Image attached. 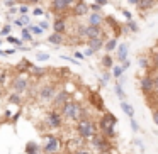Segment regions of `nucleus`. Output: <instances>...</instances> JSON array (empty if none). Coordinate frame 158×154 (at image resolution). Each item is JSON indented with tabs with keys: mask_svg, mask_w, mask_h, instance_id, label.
<instances>
[{
	"mask_svg": "<svg viewBox=\"0 0 158 154\" xmlns=\"http://www.w3.org/2000/svg\"><path fill=\"white\" fill-rule=\"evenodd\" d=\"M14 24L15 26H17V27H27V26H29V17H27V15H21V17H19V19H15V21H14Z\"/></svg>",
	"mask_w": 158,
	"mask_h": 154,
	"instance_id": "27",
	"label": "nucleus"
},
{
	"mask_svg": "<svg viewBox=\"0 0 158 154\" xmlns=\"http://www.w3.org/2000/svg\"><path fill=\"white\" fill-rule=\"evenodd\" d=\"M22 93H17V92H12L9 95V103H21L22 102Z\"/></svg>",
	"mask_w": 158,
	"mask_h": 154,
	"instance_id": "31",
	"label": "nucleus"
},
{
	"mask_svg": "<svg viewBox=\"0 0 158 154\" xmlns=\"http://www.w3.org/2000/svg\"><path fill=\"white\" fill-rule=\"evenodd\" d=\"M0 97H2V90H0Z\"/></svg>",
	"mask_w": 158,
	"mask_h": 154,
	"instance_id": "60",
	"label": "nucleus"
},
{
	"mask_svg": "<svg viewBox=\"0 0 158 154\" xmlns=\"http://www.w3.org/2000/svg\"><path fill=\"white\" fill-rule=\"evenodd\" d=\"M89 102H90V105H94L97 110H104V98L100 97L99 92H90L89 93Z\"/></svg>",
	"mask_w": 158,
	"mask_h": 154,
	"instance_id": "14",
	"label": "nucleus"
},
{
	"mask_svg": "<svg viewBox=\"0 0 158 154\" xmlns=\"http://www.w3.org/2000/svg\"><path fill=\"white\" fill-rule=\"evenodd\" d=\"M102 38L104 41H107V38L104 36V31L100 26H90L87 24V39H99Z\"/></svg>",
	"mask_w": 158,
	"mask_h": 154,
	"instance_id": "12",
	"label": "nucleus"
},
{
	"mask_svg": "<svg viewBox=\"0 0 158 154\" xmlns=\"http://www.w3.org/2000/svg\"><path fill=\"white\" fill-rule=\"evenodd\" d=\"M12 32V27L9 24H5L4 27H2V31H0V36H9Z\"/></svg>",
	"mask_w": 158,
	"mask_h": 154,
	"instance_id": "40",
	"label": "nucleus"
},
{
	"mask_svg": "<svg viewBox=\"0 0 158 154\" xmlns=\"http://www.w3.org/2000/svg\"><path fill=\"white\" fill-rule=\"evenodd\" d=\"M63 115H61V112H60L58 109H53V110H49L48 113H46V119H44V122H46V125L49 127V129H60V127L63 125Z\"/></svg>",
	"mask_w": 158,
	"mask_h": 154,
	"instance_id": "5",
	"label": "nucleus"
},
{
	"mask_svg": "<svg viewBox=\"0 0 158 154\" xmlns=\"http://www.w3.org/2000/svg\"><path fill=\"white\" fill-rule=\"evenodd\" d=\"M151 63H153L155 66H158V46L151 49Z\"/></svg>",
	"mask_w": 158,
	"mask_h": 154,
	"instance_id": "35",
	"label": "nucleus"
},
{
	"mask_svg": "<svg viewBox=\"0 0 158 154\" xmlns=\"http://www.w3.org/2000/svg\"><path fill=\"white\" fill-rule=\"evenodd\" d=\"M36 59H38V61H48L49 54L48 53H38V54H36Z\"/></svg>",
	"mask_w": 158,
	"mask_h": 154,
	"instance_id": "39",
	"label": "nucleus"
},
{
	"mask_svg": "<svg viewBox=\"0 0 158 154\" xmlns=\"http://www.w3.org/2000/svg\"><path fill=\"white\" fill-rule=\"evenodd\" d=\"M31 71H32V75H36V78H43V76L48 73V69H46V68H39V66H32Z\"/></svg>",
	"mask_w": 158,
	"mask_h": 154,
	"instance_id": "29",
	"label": "nucleus"
},
{
	"mask_svg": "<svg viewBox=\"0 0 158 154\" xmlns=\"http://www.w3.org/2000/svg\"><path fill=\"white\" fill-rule=\"evenodd\" d=\"M87 42H89V48H92L94 51L97 53V51H100V49L104 48V42L106 41H104L102 38H99V39H87Z\"/></svg>",
	"mask_w": 158,
	"mask_h": 154,
	"instance_id": "20",
	"label": "nucleus"
},
{
	"mask_svg": "<svg viewBox=\"0 0 158 154\" xmlns=\"http://www.w3.org/2000/svg\"><path fill=\"white\" fill-rule=\"evenodd\" d=\"M123 15L127 19V21H133V14H131L129 10H123Z\"/></svg>",
	"mask_w": 158,
	"mask_h": 154,
	"instance_id": "47",
	"label": "nucleus"
},
{
	"mask_svg": "<svg viewBox=\"0 0 158 154\" xmlns=\"http://www.w3.org/2000/svg\"><path fill=\"white\" fill-rule=\"evenodd\" d=\"M116 124H117V117L110 112H104V115L99 119V130L109 139L116 137Z\"/></svg>",
	"mask_w": 158,
	"mask_h": 154,
	"instance_id": "3",
	"label": "nucleus"
},
{
	"mask_svg": "<svg viewBox=\"0 0 158 154\" xmlns=\"http://www.w3.org/2000/svg\"><path fill=\"white\" fill-rule=\"evenodd\" d=\"M106 154H109V152H106Z\"/></svg>",
	"mask_w": 158,
	"mask_h": 154,
	"instance_id": "62",
	"label": "nucleus"
},
{
	"mask_svg": "<svg viewBox=\"0 0 158 154\" xmlns=\"http://www.w3.org/2000/svg\"><path fill=\"white\" fill-rule=\"evenodd\" d=\"M29 88V80L26 78L24 75H19L12 80V90L17 93H24L26 90Z\"/></svg>",
	"mask_w": 158,
	"mask_h": 154,
	"instance_id": "11",
	"label": "nucleus"
},
{
	"mask_svg": "<svg viewBox=\"0 0 158 154\" xmlns=\"http://www.w3.org/2000/svg\"><path fill=\"white\" fill-rule=\"evenodd\" d=\"M55 95H56V86L53 85V83H46V85L41 86V88H38V97H39V100H41L43 103L53 102Z\"/></svg>",
	"mask_w": 158,
	"mask_h": 154,
	"instance_id": "6",
	"label": "nucleus"
},
{
	"mask_svg": "<svg viewBox=\"0 0 158 154\" xmlns=\"http://www.w3.org/2000/svg\"><path fill=\"white\" fill-rule=\"evenodd\" d=\"M153 122H155V125L158 127V110H153Z\"/></svg>",
	"mask_w": 158,
	"mask_h": 154,
	"instance_id": "49",
	"label": "nucleus"
},
{
	"mask_svg": "<svg viewBox=\"0 0 158 154\" xmlns=\"http://www.w3.org/2000/svg\"><path fill=\"white\" fill-rule=\"evenodd\" d=\"M102 66H104V68H110V69H112L114 59H112V56H110V53H106V54H104V58H102Z\"/></svg>",
	"mask_w": 158,
	"mask_h": 154,
	"instance_id": "25",
	"label": "nucleus"
},
{
	"mask_svg": "<svg viewBox=\"0 0 158 154\" xmlns=\"http://www.w3.org/2000/svg\"><path fill=\"white\" fill-rule=\"evenodd\" d=\"M90 144L94 146V149L95 151H99L100 154H106V152H109L110 151V147H112V144H110V140H109V137H106L102 132H97L95 136L90 139Z\"/></svg>",
	"mask_w": 158,
	"mask_h": 154,
	"instance_id": "4",
	"label": "nucleus"
},
{
	"mask_svg": "<svg viewBox=\"0 0 158 154\" xmlns=\"http://www.w3.org/2000/svg\"><path fill=\"white\" fill-rule=\"evenodd\" d=\"M60 149H61V140H60L56 136H53V134L46 136L43 151H44L46 154H56V152H60Z\"/></svg>",
	"mask_w": 158,
	"mask_h": 154,
	"instance_id": "7",
	"label": "nucleus"
},
{
	"mask_svg": "<svg viewBox=\"0 0 158 154\" xmlns=\"http://www.w3.org/2000/svg\"><path fill=\"white\" fill-rule=\"evenodd\" d=\"M124 75V69H123V66H119V65H117V66H112V76H114V78H121V76H123Z\"/></svg>",
	"mask_w": 158,
	"mask_h": 154,
	"instance_id": "33",
	"label": "nucleus"
},
{
	"mask_svg": "<svg viewBox=\"0 0 158 154\" xmlns=\"http://www.w3.org/2000/svg\"><path fill=\"white\" fill-rule=\"evenodd\" d=\"M94 2H95V4H99V5H107V0H94Z\"/></svg>",
	"mask_w": 158,
	"mask_h": 154,
	"instance_id": "56",
	"label": "nucleus"
},
{
	"mask_svg": "<svg viewBox=\"0 0 158 154\" xmlns=\"http://www.w3.org/2000/svg\"><path fill=\"white\" fill-rule=\"evenodd\" d=\"M68 100H72V95H70L66 90H60V92H56V95H55V98H53V109H61L63 105H65Z\"/></svg>",
	"mask_w": 158,
	"mask_h": 154,
	"instance_id": "10",
	"label": "nucleus"
},
{
	"mask_svg": "<svg viewBox=\"0 0 158 154\" xmlns=\"http://www.w3.org/2000/svg\"><path fill=\"white\" fill-rule=\"evenodd\" d=\"M73 154H92L90 151H85V149H78V151H75Z\"/></svg>",
	"mask_w": 158,
	"mask_h": 154,
	"instance_id": "53",
	"label": "nucleus"
},
{
	"mask_svg": "<svg viewBox=\"0 0 158 154\" xmlns=\"http://www.w3.org/2000/svg\"><path fill=\"white\" fill-rule=\"evenodd\" d=\"M0 44H2V39H0Z\"/></svg>",
	"mask_w": 158,
	"mask_h": 154,
	"instance_id": "61",
	"label": "nucleus"
},
{
	"mask_svg": "<svg viewBox=\"0 0 158 154\" xmlns=\"http://www.w3.org/2000/svg\"><path fill=\"white\" fill-rule=\"evenodd\" d=\"M89 24L90 26H100V27H102V26L106 24V17H104L100 12H92V14L89 15Z\"/></svg>",
	"mask_w": 158,
	"mask_h": 154,
	"instance_id": "15",
	"label": "nucleus"
},
{
	"mask_svg": "<svg viewBox=\"0 0 158 154\" xmlns=\"http://www.w3.org/2000/svg\"><path fill=\"white\" fill-rule=\"evenodd\" d=\"M32 15H34V17H41V15H44V10H43L41 7H34L32 9Z\"/></svg>",
	"mask_w": 158,
	"mask_h": 154,
	"instance_id": "43",
	"label": "nucleus"
},
{
	"mask_svg": "<svg viewBox=\"0 0 158 154\" xmlns=\"http://www.w3.org/2000/svg\"><path fill=\"white\" fill-rule=\"evenodd\" d=\"M126 26H127V29H129L133 34H136V32H139V27H138V24L134 21H127L126 22Z\"/></svg>",
	"mask_w": 158,
	"mask_h": 154,
	"instance_id": "34",
	"label": "nucleus"
},
{
	"mask_svg": "<svg viewBox=\"0 0 158 154\" xmlns=\"http://www.w3.org/2000/svg\"><path fill=\"white\" fill-rule=\"evenodd\" d=\"M31 68H32V65H31V61H27V59H22V61L19 63V66H17L19 71H27V69H31Z\"/></svg>",
	"mask_w": 158,
	"mask_h": 154,
	"instance_id": "32",
	"label": "nucleus"
},
{
	"mask_svg": "<svg viewBox=\"0 0 158 154\" xmlns=\"http://www.w3.org/2000/svg\"><path fill=\"white\" fill-rule=\"evenodd\" d=\"M89 10H90V5L83 0H77L72 5V15H75V17H83V15L89 14Z\"/></svg>",
	"mask_w": 158,
	"mask_h": 154,
	"instance_id": "9",
	"label": "nucleus"
},
{
	"mask_svg": "<svg viewBox=\"0 0 158 154\" xmlns=\"http://www.w3.org/2000/svg\"><path fill=\"white\" fill-rule=\"evenodd\" d=\"M138 63H139V66H141V68H144V69L150 68V59H148V58H143V56H141V58L138 59Z\"/></svg>",
	"mask_w": 158,
	"mask_h": 154,
	"instance_id": "36",
	"label": "nucleus"
},
{
	"mask_svg": "<svg viewBox=\"0 0 158 154\" xmlns=\"http://www.w3.org/2000/svg\"><path fill=\"white\" fill-rule=\"evenodd\" d=\"M97 132H99V125H97L92 119H89V117H82V119L77 122V134H78L82 139L90 140Z\"/></svg>",
	"mask_w": 158,
	"mask_h": 154,
	"instance_id": "2",
	"label": "nucleus"
},
{
	"mask_svg": "<svg viewBox=\"0 0 158 154\" xmlns=\"http://www.w3.org/2000/svg\"><path fill=\"white\" fill-rule=\"evenodd\" d=\"M41 151H43V146H39L34 140H29L26 144V154H41Z\"/></svg>",
	"mask_w": 158,
	"mask_h": 154,
	"instance_id": "18",
	"label": "nucleus"
},
{
	"mask_svg": "<svg viewBox=\"0 0 158 154\" xmlns=\"http://www.w3.org/2000/svg\"><path fill=\"white\" fill-rule=\"evenodd\" d=\"M39 26H41V29H44V31H46V29L49 27V24H48V22H46V21H41V22H39Z\"/></svg>",
	"mask_w": 158,
	"mask_h": 154,
	"instance_id": "52",
	"label": "nucleus"
},
{
	"mask_svg": "<svg viewBox=\"0 0 158 154\" xmlns=\"http://www.w3.org/2000/svg\"><path fill=\"white\" fill-rule=\"evenodd\" d=\"M90 10H92V12H100V10H102V5H99V4L94 2V4L90 5Z\"/></svg>",
	"mask_w": 158,
	"mask_h": 154,
	"instance_id": "44",
	"label": "nucleus"
},
{
	"mask_svg": "<svg viewBox=\"0 0 158 154\" xmlns=\"http://www.w3.org/2000/svg\"><path fill=\"white\" fill-rule=\"evenodd\" d=\"M77 38L87 39V26H83V24H77Z\"/></svg>",
	"mask_w": 158,
	"mask_h": 154,
	"instance_id": "30",
	"label": "nucleus"
},
{
	"mask_svg": "<svg viewBox=\"0 0 158 154\" xmlns=\"http://www.w3.org/2000/svg\"><path fill=\"white\" fill-rule=\"evenodd\" d=\"M72 7V5L66 2V0H51V10L55 12L56 15H61L65 14L68 9Z\"/></svg>",
	"mask_w": 158,
	"mask_h": 154,
	"instance_id": "13",
	"label": "nucleus"
},
{
	"mask_svg": "<svg viewBox=\"0 0 158 154\" xmlns=\"http://www.w3.org/2000/svg\"><path fill=\"white\" fill-rule=\"evenodd\" d=\"M156 4H158V0H139L136 7L139 9V10H150V9H153Z\"/></svg>",
	"mask_w": 158,
	"mask_h": 154,
	"instance_id": "19",
	"label": "nucleus"
},
{
	"mask_svg": "<svg viewBox=\"0 0 158 154\" xmlns=\"http://www.w3.org/2000/svg\"><path fill=\"white\" fill-rule=\"evenodd\" d=\"M133 144H136L138 149H139L141 152H144V142H143L141 139H133Z\"/></svg>",
	"mask_w": 158,
	"mask_h": 154,
	"instance_id": "42",
	"label": "nucleus"
},
{
	"mask_svg": "<svg viewBox=\"0 0 158 154\" xmlns=\"http://www.w3.org/2000/svg\"><path fill=\"white\" fill-rule=\"evenodd\" d=\"M116 49H117V39L116 38H110L104 42V51L106 53H112V51H116Z\"/></svg>",
	"mask_w": 158,
	"mask_h": 154,
	"instance_id": "22",
	"label": "nucleus"
},
{
	"mask_svg": "<svg viewBox=\"0 0 158 154\" xmlns=\"http://www.w3.org/2000/svg\"><path fill=\"white\" fill-rule=\"evenodd\" d=\"M53 31L60 32V34H65V31H66V21L61 17V15H56L55 22H53Z\"/></svg>",
	"mask_w": 158,
	"mask_h": 154,
	"instance_id": "17",
	"label": "nucleus"
},
{
	"mask_svg": "<svg viewBox=\"0 0 158 154\" xmlns=\"http://www.w3.org/2000/svg\"><path fill=\"white\" fill-rule=\"evenodd\" d=\"M0 56H4V51H2V49H0Z\"/></svg>",
	"mask_w": 158,
	"mask_h": 154,
	"instance_id": "59",
	"label": "nucleus"
},
{
	"mask_svg": "<svg viewBox=\"0 0 158 154\" xmlns=\"http://www.w3.org/2000/svg\"><path fill=\"white\" fill-rule=\"evenodd\" d=\"M138 2H139V0H127V4L129 5H138Z\"/></svg>",
	"mask_w": 158,
	"mask_h": 154,
	"instance_id": "57",
	"label": "nucleus"
},
{
	"mask_svg": "<svg viewBox=\"0 0 158 154\" xmlns=\"http://www.w3.org/2000/svg\"><path fill=\"white\" fill-rule=\"evenodd\" d=\"M60 112H61V115H63V119H65V120H70V122H75L77 124L83 117L85 109H83V105L80 102L68 100V102L60 109Z\"/></svg>",
	"mask_w": 158,
	"mask_h": 154,
	"instance_id": "1",
	"label": "nucleus"
},
{
	"mask_svg": "<svg viewBox=\"0 0 158 154\" xmlns=\"http://www.w3.org/2000/svg\"><path fill=\"white\" fill-rule=\"evenodd\" d=\"M151 75H153V73H151ZM153 78H155V88H156V93H158V71L153 75Z\"/></svg>",
	"mask_w": 158,
	"mask_h": 154,
	"instance_id": "50",
	"label": "nucleus"
},
{
	"mask_svg": "<svg viewBox=\"0 0 158 154\" xmlns=\"http://www.w3.org/2000/svg\"><path fill=\"white\" fill-rule=\"evenodd\" d=\"M5 7H15V0H4Z\"/></svg>",
	"mask_w": 158,
	"mask_h": 154,
	"instance_id": "46",
	"label": "nucleus"
},
{
	"mask_svg": "<svg viewBox=\"0 0 158 154\" xmlns=\"http://www.w3.org/2000/svg\"><path fill=\"white\" fill-rule=\"evenodd\" d=\"M139 88H141V92H143L144 95H153V93H156V88H155V78H153L151 73H148V75H144L143 78H141Z\"/></svg>",
	"mask_w": 158,
	"mask_h": 154,
	"instance_id": "8",
	"label": "nucleus"
},
{
	"mask_svg": "<svg viewBox=\"0 0 158 154\" xmlns=\"http://www.w3.org/2000/svg\"><path fill=\"white\" fill-rule=\"evenodd\" d=\"M7 42H10V44H14V46H19L22 41H21V39H17V38H14V36L9 34V36H7Z\"/></svg>",
	"mask_w": 158,
	"mask_h": 154,
	"instance_id": "38",
	"label": "nucleus"
},
{
	"mask_svg": "<svg viewBox=\"0 0 158 154\" xmlns=\"http://www.w3.org/2000/svg\"><path fill=\"white\" fill-rule=\"evenodd\" d=\"M21 39L22 42H32V32L29 31L27 27H22V31H21Z\"/></svg>",
	"mask_w": 158,
	"mask_h": 154,
	"instance_id": "24",
	"label": "nucleus"
},
{
	"mask_svg": "<svg viewBox=\"0 0 158 154\" xmlns=\"http://www.w3.org/2000/svg\"><path fill=\"white\" fill-rule=\"evenodd\" d=\"M63 41H65L63 34H60V32H55V31H53V34H49V38H48V42H49V44H55V46L63 44Z\"/></svg>",
	"mask_w": 158,
	"mask_h": 154,
	"instance_id": "21",
	"label": "nucleus"
},
{
	"mask_svg": "<svg viewBox=\"0 0 158 154\" xmlns=\"http://www.w3.org/2000/svg\"><path fill=\"white\" fill-rule=\"evenodd\" d=\"M121 110H123V112L127 115V119L134 117V109H133V105H131V103H127L126 100H123V102H121Z\"/></svg>",
	"mask_w": 158,
	"mask_h": 154,
	"instance_id": "23",
	"label": "nucleus"
},
{
	"mask_svg": "<svg viewBox=\"0 0 158 154\" xmlns=\"http://www.w3.org/2000/svg\"><path fill=\"white\" fill-rule=\"evenodd\" d=\"M27 29L32 32V36H41V34H44V29H41V26H39V24H29Z\"/></svg>",
	"mask_w": 158,
	"mask_h": 154,
	"instance_id": "28",
	"label": "nucleus"
},
{
	"mask_svg": "<svg viewBox=\"0 0 158 154\" xmlns=\"http://www.w3.org/2000/svg\"><path fill=\"white\" fill-rule=\"evenodd\" d=\"M15 53H17V49L10 48V49H7V51H4V56H12V54H15Z\"/></svg>",
	"mask_w": 158,
	"mask_h": 154,
	"instance_id": "45",
	"label": "nucleus"
},
{
	"mask_svg": "<svg viewBox=\"0 0 158 154\" xmlns=\"http://www.w3.org/2000/svg\"><path fill=\"white\" fill-rule=\"evenodd\" d=\"M114 92H116V95H117V98L123 102V100H126V93H124V90H123V85H121L119 81H116V86H114Z\"/></svg>",
	"mask_w": 158,
	"mask_h": 154,
	"instance_id": "26",
	"label": "nucleus"
},
{
	"mask_svg": "<svg viewBox=\"0 0 158 154\" xmlns=\"http://www.w3.org/2000/svg\"><path fill=\"white\" fill-rule=\"evenodd\" d=\"M129 65H131V63H129V61H127V59H126V61H123V65H121V66H123V69H124V71H126V69L129 68Z\"/></svg>",
	"mask_w": 158,
	"mask_h": 154,
	"instance_id": "55",
	"label": "nucleus"
},
{
	"mask_svg": "<svg viewBox=\"0 0 158 154\" xmlns=\"http://www.w3.org/2000/svg\"><path fill=\"white\" fill-rule=\"evenodd\" d=\"M15 12H19V9H15V7H9V15H14Z\"/></svg>",
	"mask_w": 158,
	"mask_h": 154,
	"instance_id": "54",
	"label": "nucleus"
},
{
	"mask_svg": "<svg viewBox=\"0 0 158 154\" xmlns=\"http://www.w3.org/2000/svg\"><path fill=\"white\" fill-rule=\"evenodd\" d=\"M17 9H19V14L21 15H27V12H29V5L27 4H21Z\"/></svg>",
	"mask_w": 158,
	"mask_h": 154,
	"instance_id": "37",
	"label": "nucleus"
},
{
	"mask_svg": "<svg viewBox=\"0 0 158 154\" xmlns=\"http://www.w3.org/2000/svg\"><path fill=\"white\" fill-rule=\"evenodd\" d=\"M127 53H129V44L127 42H121L117 44V61H126L127 59Z\"/></svg>",
	"mask_w": 158,
	"mask_h": 154,
	"instance_id": "16",
	"label": "nucleus"
},
{
	"mask_svg": "<svg viewBox=\"0 0 158 154\" xmlns=\"http://www.w3.org/2000/svg\"><path fill=\"white\" fill-rule=\"evenodd\" d=\"M41 0H27V4H39Z\"/></svg>",
	"mask_w": 158,
	"mask_h": 154,
	"instance_id": "58",
	"label": "nucleus"
},
{
	"mask_svg": "<svg viewBox=\"0 0 158 154\" xmlns=\"http://www.w3.org/2000/svg\"><path fill=\"white\" fill-rule=\"evenodd\" d=\"M83 54H85V56H94V54H95V51H94L92 48H87L85 51H83Z\"/></svg>",
	"mask_w": 158,
	"mask_h": 154,
	"instance_id": "48",
	"label": "nucleus"
},
{
	"mask_svg": "<svg viewBox=\"0 0 158 154\" xmlns=\"http://www.w3.org/2000/svg\"><path fill=\"white\" fill-rule=\"evenodd\" d=\"M73 56H75V59H83V58H85V54H83V53H78V51H75V54H73Z\"/></svg>",
	"mask_w": 158,
	"mask_h": 154,
	"instance_id": "51",
	"label": "nucleus"
},
{
	"mask_svg": "<svg viewBox=\"0 0 158 154\" xmlns=\"http://www.w3.org/2000/svg\"><path fill=\"white\" fill-rule=\"evenodd\" d=\"M129 125H131V129H133V132H138V130H139V125H138V122L134 120V117L129 119Z\"/></svg>",
	"mask_w": 158,
	"mask_h": 154,
	"instance_id": "41",
	"label": "nucleus"
}]
</instances>
